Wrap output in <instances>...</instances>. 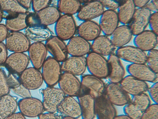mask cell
Here are the masks:
<instances>
[{"mask_svg":"<svg viewBox=\"0 0 158 119\" xmlns=\"http://www.w3.org/2000/svg\"><path fill=\"white\" fill-rule=\"evenodd\" d=\"M7 55V49L5 44L3 42H0V65L4 64Z\"/></svg>","mask_w":158,"mask_h":119,"instance_id":"c3c4849f","label":"cell"},{"mask_svg":"<svg viewBox=\"0 0 158 119\" xmlns=\"http://www.w3.org/2000/svg\"><path fill=\"white\" fill-rule=\"evenodd\" d=\"M135 8L133 0L123 1L117 9L119 23L122 25H127L133 16Z\"/></svg>","mask_w":158,"mask_h":119,"instance_id":"d6a6232c","label":"cell"},{"mask_svg":"<svg viewBox=\"0 0 158 119\" xmlns=\"http://www.w3.org/2000/svg\"><path fill=\"white\" fill-rule=\"evenodd\" d=\"M8 29L5 25L0 24V42L6 40L8 34Z\"/></svg>","mask_w":158,"mask_h":119,"instance_id":"f907efd6","label":"cell"},{"mask_svg":"<svg viewBox=\"0 0 158 119\" xmlns=\"http://www.w3.org/2000/svg\"><path fill=\"white\" fill-rule=\"evenodd\" d=\"M45 45L51 56L60 63L68 58L66 45L64 41L56 36H52L46 41Z\"/></svg>","mask_w":158,"mask_h":119,"instance_id":"9a60e30c","label":"cell"},{"mask_svg":"<svg viewBox=\"0 0 158 119\" xmlns=\"http://www.w3.org/2000/svg\"><path fill=\"white\" fill-rule=\"evenodd\" d=\"M18 107L16 99L7 94L0 97V119H6L15 113Z\"/></svg>","mask_w":158,"mask_h":119,"instance_id":"836d02e7","label":"cell"},{"mask_svg":"<svg viewBox=\"0 0 158 119\" xmlns=\"http://www.w3.org/2000/svg\"><path fill=\"white\" fill-rule=\"evenodd\" d=\"M19 112L25 117H38L44 111L41 101L32 97L22 98L18 103Z\"/></svg>","mask_w":158,"mask_h":119,"instance_id":"9c48e42d","label":"cell"},{"mask_svg":"<svg viewBox=\"0 0 158 119\" xmlns=\"http://www.w3.org/2000/svg\"><path fill=\"white\" fill-rule=\"evenodd\" d=\"M148 95L153 103H158V82L152 83L149 87L147 91Z\"/></svg>","mask_w":158,"mask_h":119,"instance_id":"7bdbcfd3","label":"cell"},{"mask_svg":"<svg viewBox=\"0 0 158 119\" xmlns=\"http://www.w3.org/2000/svg\"><path fill=\"white\" fill-rule=\"evenodd\" d=\"M27 51L33 67L41 69L47 58L48 51L45 45L41 42H34L31 44Z\"/></svg>","mask_w":158,"mask_h":119,"instance_id":"603a6c76","label":"cell"},{"mask_svg":"<svg viewBox=\"0 0 158 119\" xmlns=\"http://www.w3.org/2000/svg\"><path fill=\"white\" fill-rule=\"evenodd\" d=\"M78 36L88 41H93L101 32L98 24L93 20L83 22L77 29Z\"/></svg>","mask_w":158,"mask_h":119,"instance_id":"83f0119b","label":"cell"},{"mask_svg":"<svg viewBox=\"0 0 158 119\" xmlns=\"http://www.w3.org/2000/svg\"><path fill=\"white\" fill-rule=\"evenodd\" d=\"M60 12L57 7L48 6L36 13H27V26L38 24L44 26L55 23L60 17Z\"/></svg>","mask_w":158,"mask_h":119,"instance_id":"6da1fadb","label":"cell"},{"mask_svg":"<svg viewBox=\"0 0 158 119\" xmlns=\"http://www.w3.org/2000/svg\"><path fill=\"white\" fill-rule=\"evenodd\" d=\"M146 7L151 12L153 13L158 12V0H150L146 6Z\"/></svg>","mask_w":158,"mask_h":119,"instance_id":"681fc988","label":"cell"},{"mask_svg":"<svg viewBox=\"0 0 158 119\" xmlns=\"http://www.w3.org/2000/svg\"><path fill=\"white\" fill-rule=\"evenodd\" d=\"M134 36V46L144 52L155 49L157 46L158 36L150 30H145Z\"/></svg>","mask_w":158,"mask_h":119,"instance_id":"d6986e66","label":"cell"},{"mask_svg":"<svg viewBox=\"0 0 158 119\" xmlns=\"http://www.w3.org/2000/svg\"><path fill=\"white\" fill-rule=\"evenodd\" d=\"M86 69L89 74L101 79L107 78L108 66L107 59L93 51L86 57Z\"/></svg>","mask_w":158,"mask_h":119,"instance_id":"7a4b0ae2","label":"cell"},{"mask_svg":"<svg viewBox=\"0 0 158 119\" xmlns=\"http://www.w3.org/2000/svg\"><path fill=\"white\" fill-rule=\"evenodd\" d=\"M80 82L79 94H89L95 99L105 94L106 85L102 79L87 74L81 76Z\"/></svg>","mask_w":158,"mask_h":119,"instance_id":"277c9868","label":"cell"},{"mask_svg":"<svg viewBox=\"0 0 158 119\" xmlns=\"http://www.w3.org/2000/svg\"><path fill=\"white\" fill-rule=\"evenodd\" d=\"M51 2L50 0H32V9L34 12H37L48 7Z\"/></svg>","mask_w":158,"mask_h":119,"instance_id":"b9f144b4","label":"cell"},{"mask_svg":"<svg viewBox=\"0 0 158 119\" xmlns=\"http://www.w3.org/2000/svg\"><path fill=\"white\" fill-rule=\"evenodd\" d=\"M6 119H26L25 117L20 112H15Z\"/></svg>","mask_w":158,"mask_h":119,"instance_id":"11a10c76","label":"cell"},{"mask_svg":"<svg viewBox=\"0 0 158 119\" xmlns=\"http://www.w3.org/2000/svg\"><path fill=\"white\" fill-rule=\"evenodd\" d=\"M150 1L149 0H134L133 1L135 7L139 8L145 7Z\"/></svg>","mask_w":158,"mask_h":119,"instance_id":"f5cc1de1","label":"cell"},{"mask_svg":"<svg viewBox=\"0 0 158 119\" xmlns=\"http://www.w3.org/2000/svg\"><path fill=\"white\" fill-rule=\"evenodd\" d=\"M11 90L15 94L22 97V98L31 97L30 90L21 84L18 87Z\"/></svg>","mask_w":158,"mask_h":119,"instance_id":"bcb514c9","label":"cell"},{"mask_svg":"<svg viewBox=\"0 0 158 119\" xmlns=\"http://www.w3.org/2000/svg\"><path fill=\"white\" fill-rule=\"evenodd\" d=\"M115 47L110 38L104 35H100L92 41V51L102 56H108L114 54Z\"/></svg>","mask_w":158,"mask_h":119,"instance_id":"f1b7e54d","label":"cell"},{"mask_svg":"<svg viewBox=\"0 0 158 119\" xmlns=\"http://www.w3.org/2000/svg\"><path fill=\"white\" fill-rule=\"evenodd\" d=\"M27 12L22 13L11 18L6 20L5 25L10 31H19L27 27Z\"/></svg>","mask_w":158,"mask_h":119,"instance_id":"e575fe53","label":"cell"},{"mask_svg":"<svg viewBox=\"0 0 158 119\" xmlns=\"http://www.w3.org/2000/svg\"><path fill=\"white\" fill-rule=\"evenodd\" d=\"M28 56L23 53H13L7 57L4 64L6 67L12 72L21 74L28 65Z\"/></svg>","mask_w":158,"mask_h":119,"instance_id":"cb8c5ba5","label":"cell"},{"mask_svg":"<svg viewBox=\"0 0 158 119\" xmlns=\"http://www.w3.org/2000/svg\"><path fill=\"white\" fill-rule=\"evenodd\" d=\"M7 82L9 87L11 89L15 88L21 84L19 78L12 73H10L7 76Z\"/></svg>","mask_w":158,"mask_h":119,"instance_id":"7dc6e473","label":"cell"},{"mask_svg":"<svg viewBox=\"0 0 158 119\" xmlns=\"http://www.w3.org/2000/svg\"><path fill=\"white\" fill-rule=\"evenodd\" d=\"M66 46L68 54L71 56H84L91 50L89 42L78 35L69 39Z\"/></svg>","mask_w":158,"mask_h":119,"instance_id":"d4e9b609","label":"cell"},{"mask_svg":"<svg viewBox=\"0 0 158 119\" xmlns=\"http://www.w3.org/2000/svg\"><path fill=\"white\" fill-rule=\"evenodd\" d=\"M63 116L76 119L81 116V110L79 104L73 97L65 96L58 107L57 111Z\"/></svg>","mask_w":158,"mask_h":119,"instance_id":"484cf974","label":"cell"},{"mask_svg":"<svg viewBox=\"0 0 158 119\" xmlns=\"http://www.w3.org/2000/svg\"><path fill=\"white\" fill-rule=\"evenodd\" d=\"M100 0L90 1L83 5L77 13V17L83 21L92 20L100 17L104 11Z\"/></svg>","mask_w":158,"mask_h":119,"instance_id":"2e32d148","label":"cell"},{"mask_svg":"<svg viewBox=\"0 0 158 119\" xmlns=\"http://www.w3.org/2000/svg\"><path fill=\"white\" fill-rule=\"evenodd\" d=\"M55 113L47 112L43 113L38 117V119H58Z\"/></svg>","mask_w":158,"mask_h":119,"instance_id":"816d5d0a","label":"cell"},{"mask_svg":"<svg viewBox=\"0 0 158 119\" xmlns=\"http://www.w3.org/2000/svg\"><path fill=\"white\" fill-rule=\"evenodd\" d=\"M158 12L151 13L149 19L148 25L150 30L158 35Z\"/></svg>","mask_w":158,"mask_h":119,"instance_id":"ee69618b","label":"cell"},{"mask_svg":"<svg viewBox=\"0 0 158 119\" xmlns=\"http://www.w3.org/2000/svg\"><path fill=\"white\" fill-rule=\"evenodd\" d=\"M61 119H76L73 117H66V116H63Z\"/></svg>","mask_w":158,"mask_h":119,"instance_id":"6f0895ef","label":"cell"},{"mask_svg":"<svg viewBox=\"0 0 158 119\" xmlns=\"http://www.w3.org/2000/svg\"><path fill=\"white\" fill-rule=\"evenodd\" d=\"M10 89L6 74L3 70L0 68V97L8 94Z\"/></svg>","mask_w":158,"mask_h":119,"instance_id":"60d3db41","label":"cell"},{"mask_svg":"<svg viewBox=\"0 0 158 119\" xmlns=\"http://www.w3.org/2000/svg\"><path fill=\"white\" fill-rule=\"evenodd\" d=\"M110 36V39L113 45L118 48L128 44L132 34L128 25H121L118 26Z\"/></svg>","mask_w":158,"mask_h":119,"instance_id":"f546056e","label":"cell"},{"mask_svg":"<svg viewBox=\"0 0 158 119\" xmlns=\"http://www.w3.org/2000/svg\"><path fill=\"white\" fill-rule=\"evenodd\" d=\"M62 71L76 76H81L86 69V57L71 56L60 64Z\"/></svg>","mask_w":158,"mask_h":119,"instance_id":"e0dca14e","label":"cell"},{"mask_svg":"<svg viewBox=\"0 0 158 119\" xmlns=\"http://www.w3.org/2000/svg\"><path fill=\"white\" fill-rule=\"evenodd\" d=\"M19 4L28 11L31 7L32 0H17Z\"/></svg>","mask_w":158,"mask_h":119,"instance_id":"db71d44e","label":"cell"},{"mask_svg":"<svg viewBox=\"0 0 158 119\" xmlns=\"http://www.w3.org/2000/svg\"><path fill=\"white\" fill-rule=\"evenodd\" d=\"M95 112L97 119H113L117 115L114 106L105 94L95 99Z\"/></svg>","mask_w":158,"mask_h":119,"instance_id":"ac0fdd59","label":"cell"},{"mask_svg":"<svg viewBox=\"0 0 158 119\" xmlns=\"http://www.w3.org/2000/svg\"><path fill=\"white\" fill-rule=\"evenodd\" d=\"M100 1L106 10L115 11L118 9L123 1L102 0Z\"/></svg>","mask_w":158,"mask_h":119,"instance_id":"f6af8a7d","label":"cell"},{"mask_svg":"<svg viewBox=\"0 0 158 119\" xmlns=\"http://www.w3.org/2000/svg\"><path fill=\"white\" fill-rule=\"evenodd\" d=\"M19 79L21 84L29 90L39 89L44 82L41 72L33 67L25 69L20 74Z\"/></svg>","mask_w":158,"mask_h":119,"instance_id":"5bb4252c","label":"cell"},{"mask_svg":"<svg viewBox=\"0 0 158 119\" xmlns=\"http://www.w3.org/2000/svg\"><path fill=\"white\" fill-rule=\"evenodd\" d=\"M130 102L143 112L151 104L150 99L146 93L132 96Z\"/></svg>","mask_w":158,"mask_h":119,"instance_id":"8d00e7d4","label":"cell"},{"mask_svg":"<svg viewBox=\"0 0 158 119\" xmlns=\"http://www.w3.org/2000/svg\"><path fill=\"white\" fill-rule=\"evenodd\" d=\"M141 119H158V104H151L143 112Z\"/></svg>","mask_w":158,"mask_h":119,"instance_id":"ab89813d","label":"cell"},{"mask_svg":"<svg viewBox=\"0 0 158 119\" xmlns=\"http://www.w3.org/2000/svg\"><path fill=\"white\" fill-rule=\"evenodd\" d=\"M41 69L43 81L47 87H54L57 84L62 73L59 62L49 56L46 58Z\"/></svg>","mask_w":158,"mask_h":119,"instance_id":"3957f363","label":"cell"},{"mask_svg":"<svg viewBox=\"0 0 158 119\" xmlns=\"http://www.w3.org/2000/svg\"><path fill=\"white\" fill-rule=\"evenodd\" d=\"M3 19L2 14V11L0 8V23L2 21Z\"/></svg>","mask_w":158,"mask_h":119,"instance_id":"680465c9","label":"cell"},{"mask_svg":"<svg viewBox=\"0 0 158 119\" xmlns=\"http://www.w3.org/2000/svg\"><path fill=\"white\" fill-rule=\"evenodd\" d=\"M126 70L128 75L147 83L158 82V74L146 64H130L126 66Z\"/></svg>","mask_w":158,"mask_h":119,"instance_id":"30bf717a","label":"cell"},{"mask_svg":"<svg viewBox=\"0 0 158 119\" xmlns=\"http://www.w3.org/2000/svg\"><path fill=\"white\" fill-rule=\"evenodd\" d=\"M77 30L75 22L72 15H63L55 23L54 31L56 36L63 41L69 40Z\"/></svg>","mask_w":158,"mask_h":119,"instance_id":"8992f818","label":"cell"},{"mask_svg":"<svg viewBox=\"0 0 158 119\" xmlns=\"http://www.w3.org/2000/svg\"><path fill=\"white\" fill-rule=\"evenodd\" d=\"M0 8L3 18L6 20L14 17L20 13L27 12L17 0H0Z\"/></svg>","mask_w":158,"mask_h":119,"instance_id":"1f68e13d","label":"cell"},{"mask_svg":"<svg viewBox=\"0 0 158 119\" xmlns=\"http://www.w3.org/2000/svg\"><path fill=\"white\" fill-rule=\"evenodd\" d=\"M57 8L60 13L63 15H72L77 13L81 7V3L78 0H59Z\"/></svg>","mask_w":158,"mask_h":119,"instance_id":"d590c367","label":"cell"},{"mask_svg":"<svg viewBox=\"0 0 158 119\" xmlns=\"http://www.w3.org/2000/svg\"><path fill=\"white\" fill-rule=\"evenodd\" d=\"M119 84L123 89L131 96L146 93L149 87L147 82L129 75L125 76Z\"/></svg>","mask_w":158,"mask_h":119,"instance_id":"ffe728a7","label":"cell"},{"mask_svg":"<svg viewBox=\"0 0 158 119\" xmlns=\"http://www.w3.org/2000/svg\"><path fill=\"white\" fill-rule=\"evenodd\" d=\"M77 97L81 109V119H94L95 117V99L86 93L79 94Z\"/></svg>","mask_w":158,"mask_h":119,"instance_id":"4316f807","label":"cell"},{"mask_svg":"<svg viewBox=\"0 0 158 119\" xmlns=\"http://www.w3.org/2000/svg\"><path fill=\"white\" fill-rule=\"evenodd\" d=\"M151 12L146 7L136 9L133 16L127 25L132 35L135 36L145 30L148 25Z\"/></svg>","mask_w":158,"mask_h":119,"instance_id":"7c38bea8","label":"cell"},{"mask_svg":"<svg viewBox=\"0 0 158 119\" xmlns=\"http://www.w3.org/2000/svg\"><path fill=\"white\" fill-rule=\"evenodd\" d=\"M5 44L10 51L24 53L28 51L31 43L25 34L20 31H10L5 40Z\"/></svg>","mask_w":158,"mask_h":119,"instance_id":"ba28073f","label":"cell"},{"mask_svg":"<svg viewBox=\"0 0 158 119\" xmlns=\"http://www.w3.org/2000/svg\"><path fill=\"white\" fill-rule=\"evenodd\" d=\"M146 64L156 74H158V51L151 50L146 54Z\"/></svg>","mask_w":158,"mask_h":119,"instance_id":"74e56055","label":"cell"},{"mask_svg":"<svg viewBox=\"0 0 158 119\" xmlns=\"http://www.w3.org/2000/svg\"><path fill=\"white\" fill-rule=\"evenodd\" d=\"M119 23L116 11L106 10L100 16L99 26L103 35L110 36Z\"/></svg>","mask_w":158,"mask_h":119,"instance_id":"7402d4cb","label":"cell"},{"mask_svg":"<svg viewBox=\"0 0 158 119\" xmlns=\"http://www.w3.org/2000/svg\"><path fill=\"white\" fill-rule=\"evenodd\" d=\"M42 103L44 111L55 113L66 96L58 88L47 87L42 90Z\"/></svg>","mask_w":158,"mask_h":119,"instance_id":"5b68a950","label":"cell"},{"mask_svg":"<svg viewBox=\"0 0 158 119\" xmlns=\"http://www.w3.org/2000/svg\"><path fill=\"white\" fill-rule=\"evenodd\" d=\"M113 119H131L125 114L116 115Z\"/></svg>","mask_w":158,"mask_h":119,"instance_id":"9f6ffc18","label":"cell"},{"mask_svg":"<svg viewBox=\"0 0 158 119\" xmlns=\"http://www.w3.org/2000/svg\"><path fill=\"white\" fill-rule=\"evenodd\" d=\"M57 84L59 88L66 96L77 97L80 93V81L77 76L71 73H62Z\"/></svg>","mask_w":158,"mask_h":119,"instance_id":"8fae6325","label":"cell"},{"mask_svg":"<svg viewBox=\"0 0 158 119\" xmlns=\"http://www.w3.org/2000/svg\"><path fill=\"white\" fill-rule=\"evenodd\" d=\"M107 78L110 82L119 83L125 76V70L120 59L115 54L108 56Z\"/></svg>","mask_w":158,"mask_h":119,"instance_id":"44dd1931","label":"cell"},{"mask_svg":"<svg viewBox=\"0 0 158 119\" xmlns=\"http://www.w3.org/2000/svg\"><path fill=\"white\" fill-rule=\"evenodd\" d=\"M115 54L120 60L130 64H146V54L135 46L125 45L117 48Z\"/></svg>","mask_w":158,"mask_h":119,"instance_id":"52a82bcc","label":"cell"},{"mask_svg":"<svg viewBox=\"0 0 158 119\" xmlns=\"http://www.w3.org/2000/svg\"><path fill=\"white\" fill-rule=\"evenodd\" d=\"M123 108L124 114L131 119H141L143 112L139 109L130 102Z\"/></svg>","mask_w":158,"mask_h":119,"instance_id":"f35d334b","label":"cell"},{"mask_svg":"<svg viewBox=\"0 0 158 119\" xmlns=\"http://www.w3.org/2000/svg\"><path fill=\"white\" fill-rule=\"evenodd\" d=\"M105 94L114 106H124L131 101L130 95L119 83H108L106 85Z\"/></svg>","mask_w":158,"mask_h":119,"instance_id":"4fadbf2b","label":"cell"},{"mask_svg":"<svg viewBox=\"0 0 158 119\" xmlns=\"http://www.w3.org/2000/svg\"><path fill=\"white\" fill-rule=\"evenodd\" d=\"M25 32L29 40L34 42L46 41L52 36L50 31L46 26L38 24L28 26Z\"/></svg>","mask_w":158,"mask_h":119,"instance_id":"4dcf8cb0","label":"cell"}]
</instances>
